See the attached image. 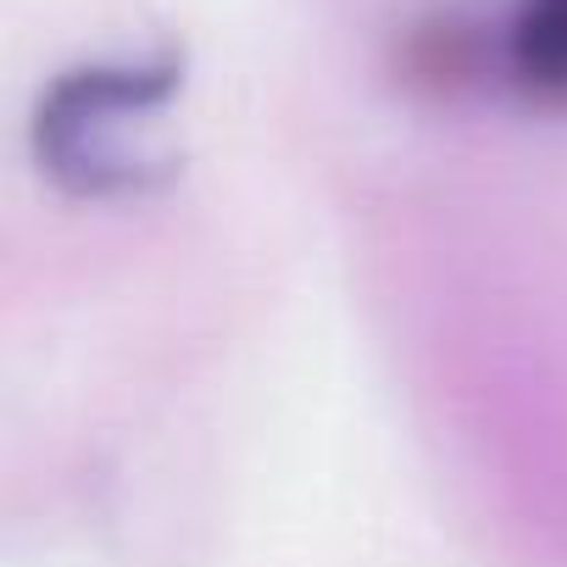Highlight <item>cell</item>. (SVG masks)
Here are the masks:
<instances>
[{
  "label": "cell",
  "instance_id": "1",
  "mask_svg": "<svg viewBox=\"0 0 567 567\" xmlns=\"http://www.w3.org/2000/svg\"><path fill=\"white\" fill-rule=\"evenodd\" d=\"M173 95H178L173 56H112L62 73L34 112L40 167L79 195L134 189L151 173L145 128Z\"/></svg>",
  "mask_w": 567,
  "mask_h": 567
},
{
  "label": "cell",
  "instance_id": "2",
  "mask_svg": "<svg viewBox=\"0 0 567 567\" xmlns=\"http://www.w3.org/2000/svg\"><path fill=\"white\" fill-rule=\"evenodd\" d=\"M489 68L512 95L567 106V0H506L489 29Z\"/></svg>",
  "mask_w": 567,
  "mask_h": 567
}]
</instances>
